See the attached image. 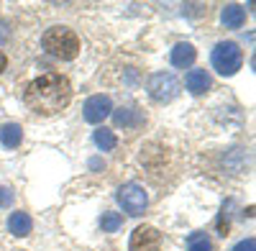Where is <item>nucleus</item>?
I'll list each match as a JSON object with an SVG mask.
<instances>
[{
    "mask_svg": "<svg viewBox=\"0 0 256 251\" xmlns=\"http://www.w3.org/2000/svg\"><path fill=\"white\" fill-rule=\"evenodd\" d=\"M72 98V85L64 74L49 72L31 80L24 90V102L38 116H54L62 108L70 106Z\"/></svg>",
    "mask_w": 256,
    "mask_h": 251,
    "instance_id": "1",
    "label": "nucleus"
},
{
    "mask_svg": "<svg viewBox=\"0 0 256 251\" xmlns=\"http://www.w3.org/2000/svg\"><path fill=\"white\" fill-rule=\"evenodd\" d=\"M41 46L46 54L56 56V59H74L80 52V38L72 28L64 26H52L44 36H41Z\"/></svg>",
    "mask_w": 256,
    "mask_h": 251,
    "instance_id": "2",
    "label": "nucleus"
},
{
    "mask_svg": "<svg viewBox=\"0 0 256 251\" xmlns=\"http://www.w3.org/2000/svg\"><path fill=\"white\" fill-rule=\"evenodd\" d=\"M241 64H244V54H241L238 44H233V41H220L212 49V67H216L218 74L230 77L241 70Z\"/></svg>",
    "mask_w": 256,
    "mask_h": 251,
    "instance_id": "3",
    "label": "nucleus"
},
{
    "mask_svg": "<svg viewBox=\"0 0 256 251\" xmlns=\"http://www.w3.org/2000/svg\"><path fill=\"white\" fill-rule=\"evenodd\" d=\"M118 202L123 205V210L128 216H141L146 210V205H148V195H146V190L141 184L128 182L118 190Z\"/></svg>",
    "mask_w": 256,
    "mask_h": 251,
    "instance_id": "4",
    "label": "nucleus"
},
{
    "mask_svg": "<svg viewBox=\"0 0 256 251\" xmlns=\"http://www.w3.org/2000/svg\"><path fill=\"white\" fill-rule=\"evenodd\" d=\"M177 92H180V82H177L174 74L159 72V74H154L152 80H148V95H152L154 100H159V102H169Z\"/></svg>",
    "mask_w": 256,
    "mask_h": 251,
    "instance_id": "5",
    "label": "nucleus"
},
{
    "mask_svg": "<svg viewBox=\"0 0 256 251\" xmlns=\"http://www.w3.org/2000/svg\"><path fill=\"white\" fill-rule=\"evenodd\" d=\"M82 113H84V120H88V123H102L105 118L113 113L110 98L108 95H92V98H88Z\"/></svg>",
    "mask_w": 256,
    "mask_h": 251,
    "instance_id": "6",
    "label": "nucleus"
},
{
    "mask_svg": "<svg viewBox=\"0 0 256 251\" xmlns=\"http://www.w3.org/2000/svg\"><path fill=\"white\" fill-rule=\"evenodd\" d=\"M162 246V234L152 226H141L131 236V251H159Z\"/></svg>",
    "mask_w": 256,
    "mask_h": 251,
    "instance_id": "7",
    "label": "nucleus"
},
{
    "mask_svg": "<svg viewBox=\"0 0 256 251\" xmlns=\"http://www.w3.org/2000/svg\"><path fill=\"white\" fill-rule=\"evenodd\" d=\"M208 88H210V74L205 70H192L187 74V90L192 95H202L208 92Z\"/></svg>",
    "mask_w": 256,
    "mask_h": 251,
    "instance_id": "8",
    "label": "nucleus"
},
{
    "mask_svg": "<svg viewBox=\"0 0 256 251\" xmlns=\"http://www.w3.org/2000/svg\"><path fill=\"white\" fill-rule=\"evenodd\" d=\"M8 228H10L13 236H28L31 228H34V220H31L28 213H13L8 218Z\"/></svg>",
    "mask_w": 256,
    "mask_h": 251,
    "instance_id": "9",
    "label": "nucleus"
},
{
    "mask_svg": "<svg viewBox=\"0 0 256 251\" xmlns=\"http://www.w3.org/2000/svg\"><path fill=\"white\" fill-rule=\"evenodd\" d=\"M195 56H198V52L192 44H177L172 49V64L174 67H190L192 62H195Z\"/></svg>",
    "mask_w": 256,
    "mask_h": 251,
    "instance_id": "10",
    "label": "nucleus"
},
{
    "mask_svg": "<svg viewBox=\"0 0 256 251\" xmlns=\"http://www.w3.org/2000/svg\"><path fill=\"white\" fill-rule=\"evenodd\" d=\"M20 138H24V131H20L18 123H6L3 128H0V141H3V146H8V149H16L20 144Z\"/></svg>",
    "mask_w": 256,
    "mask_h": 251,
    "instance_id": "11",
    "label": "nucleus"
},
{
    "mask_svg": "<svg viewBox=\"0 0 256 251\" xmlns=\"http://www.w3.org/2000/svg\"><path fill=\"white\" fill-rule=\"evenodd\" d=\"M244 20H246V13H244L241 6H228V8H223V24H226V28H241Z\"/></svg>",
    "mask_w": 256,
    "mask_h": 251,
    "instance_id": "12",
    "label": "nucleus"
},
{
    "mask_svg": "<svg viewBox=\"0 0 256 251\" xmlns=\"http://www.w3.org/2000/svg\"><path fill=\"white\" fill-rule=\"evenodd\" d=\"M113 120L116 126H136L141 118L134 108H120V110H113Z\"/></svg>",
    "mask_w": 256,
    "mask_h": 251,
    "instance_id": "13",
    "label": "nucleus"
},
{
    "mask_svg": "<svg viewBox=\"0 0 256 251\" xmlns=\"http://www.w3.org/2000/svg\"><path fill=\"white\" fill-rule=\"evenodd\" d=\"M95 144L100 146L102 152H110L113 146H116V136H113V131H108V128L95 131Z\"/></svg>",
    "mask_w": 256,
    "mask_h": 251,
    "instance_id": "14",
    "label": "nucleus"
},
{
    "mask_svg": "<svg viewBox=\"0 0 256 251\" xmlns=\"http://www.w3.org/2000/svg\"><path fill=\"white\" fill-rule=\"evenodd\" d=\"M187 251H212V244H210V238L205 234H192Z\"/></svg>",
    "mask_w": 256,
    "mask_h": 251,
    "instance_id": "15",
    "label": "nucleus"
},
{
    "mask_svg": "<svg viewBox=\"0 0 256 251\" xmlns=\"http://www.w3.org/2000/svg\"><path fill=\"white\" fill-rule=\"evenodd\" d=\"M120 223H123V218H120L118 213H102V218H100L102 231H108V234L118 231V228H120Z\"/></svg>",
    "mask_w": 256,
    "mask_h": 251,
    "instance_id": "16",
    "label": "nucleus"
},
{
    "mask_svg": "<svg viewBox=\"0 0 256 251\" xmlns=\"http://www.w3.org/2000/svg\"><path fill=\"white\" fill-rule=\"evenodd\" d=\"M233 251H256V241L254 238H244V241H238L236 246H233Z\"/></svg>",
    "mask_w": 256,
    "mask_h": 251,
    "instance_id": "17",
    "label": "nucleus"
},
{
    "mask_svg": "<svg viewBox=\"0 0 256 251\" xmlns=\"http://www.w3.org/2000/svg\"><path fill=\"white\" fill-rule=\"evenodd\" d=\"M13 202V192L8 190V187H0V208H6Z\"/></svg>",
    "mask_w": 256,
    "mask_h": 251,
    "instance_id": "18",
    "label": "nucleus"
},
{
    "mask_svg": "<svg viewBox=\"0 0 256 251\" xmlns=\"http://www.w3.org/2000/svg\"><path fill=\"white\" fill-rule=\"evenodd\" d=\"M6 64H8V59H6V54H3V52H0V72L6 70Z\"/></svg>",
    "mask_w": 256,
    "mask_h": 251,
    "instance_id": "19",
    "label": "nucleus"
},
{
    "mask_svg": "<svg viewBox=\"0 0 256 251\" xmlns=\"http://www.w3.org/2000/svg\"><path fill=\"white\" fill-rule=\"evenodd\" d=\"M0 41H6V28H3V24H0Z\"/></svg>",
    "mask_w": 256,
    "mask_h": 251,
    "instance_id": "20",
    "label": "nucleus"
}]
</instances>
